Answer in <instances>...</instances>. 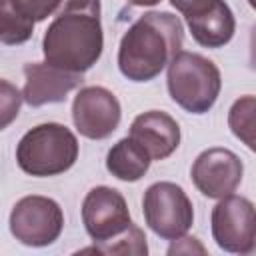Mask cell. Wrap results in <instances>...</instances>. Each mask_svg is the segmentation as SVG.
Wrapping results in <instances>:
<instances>
[{
	"label": "cell",
	"instance_id": "44dd1931",
	"mask_svg": "<svg viewBox=\"0 0 256 256\" xmlns=\"http://www.w3.org/2000/svg\"><path fill=\"white\" fill-rule=\"evenodd\" d=\"M194 2H198V0H170V4L178 10V12H184L188 6H192Z\"/></svg>",
	"mask_w": 256,
	"mask_h": 256
},
{
	"label": "cell",
	"instance_id": "ffe728a7",
	"mask_svg": "<svg viewBox=\"0 0 256 256\" xmlns=\"http://www.w3.org/2000/svg\"><path fill=\"white\" fill-rule=\"evenodd\" d=\"M182 238H184V242H186V246H180V244L176 242V244H172V246L168 248V254H174V252H176V254H178V252H192V250H198V252H204V246H200L196 238H190V236H186V234H184Z\"/></svg>",
	"mask_w": 256,
	"mask_h": 256
},
{
	"label": "cell",
	"instance_id": "ba28073f",
	"mask_svg": "<svg viewBox=\"0 0 256 256\" xmlns=\"http://www.w3.org/2000/svg\"><path fill=\"white\" fill-rule=\"evenodd\" d=\"M122 110L118 98L104 86L82 88L72 102V120L76 130L90 140L108 138L120 124Z\"/></svg>",
	"mask_w": 256,
	"mask_h": 256
},
{
	"label": "cell",
	"instance_id": "6da1fadb",
	"mask_svg": "<svg viewBox=\"0 0 256 256\" xmlns=\"http://www.w3.org/2000/svg\"><path fill=\"white\" fill-rule=\"evenodd\" d=\"M102 48L100 0H64L44 32L42 50L46 62L84 74L98 62Z\"/></svg>",
	"mask_w": 256,
	"mask_h": 256
},
{
	"label": "cell",
	"instance_id": "8992f818",
	"mask_svg": "<svg viewBox=\"0 0 256 256\" xmlns=\"http://www.w3.org/2000/svg\"><path fill=\"white\" fill-rule=\"evenodd\" d=\"M64 228V214L56 200L46 196H24L10 212V232L24 246L42 248L58 240Z\"/></svg>",
	"mask_w": 256,
	"mask_h": 256
},
{
	"label": "cell",
	"instance_id": "e0dca14e",
	"mask_svg": "<svg viewBox=\"0 0 256 256\" xmlns=\"http://www.w3.org/2000/svg\"><path fill=\"white\" fill-rule=\"evenodd\" d=\"M254 112L256 100L252 94L238 98L228 112V126L236 138H240L250 150H254Z\"/></svg>",
	"mask_w": 256,
	"mask_h": 256
},
{
	"label": "cell",
	"instance_id": "ac0fdd59",
	"mask_svg": "<svg viewBox=\"0 0 256 256\" xmlns=\"http://www.w3.org/2000/svg\"><path fill=\"white\" fill-rule=\"evenodd\" d=\"M20 106H22L20 90L12 82L0 78V130L8 128L18 118Z\"/></svg>",
	"mask_w": 256,
	"mask_h": 256
},
{
	"label": "cell",
	"instance_id": "5b68a950",
	"mask_svg": "<svg viewBox=\"0 0 256 256\" xmlns=\"http://www.w3.org/2000/svg\"><path fill=\"white\" fill-rule=\"evenodd\" d=\"M142 212L148 228L164 238L176 240L194 224V208L182 186L174 182H156L148 186L142 198Z\"/></svg>",
	"mask_w": 256,
	"mask_h": 256
},
{
	"label": "cell",
	"instance_id": "5bb4252c",
	"mask_svg": "<svg viewBox=\"0 0 256 256\" xmlns=\"http://www.w3.org/2000/svg\"><path fill=\"white\" fill-rule=\"evenodd\" d=\"M150 154L130 136L118 140L106 156V168L108 172L122 180V182H136L140 180L148 168H150Z\"/></svg>",
	"mask_w": 256,
	"mask_h": 256
},
{
	"label": "cell",
	"instance_id": "d6986e66",
	"mask_svg": "<svg viewBox=\"0 0 256 256\" xmlns=\"http://www.w3.org/2000/svg\"><path fill=\"white\" fill-rule=\"evenodd\" d=\"M16 10L30 22H42L48 16H52L64 0H12Z\"/></svg>",
	"mask_w": 256,
	"mask_h": 256
},
{
	"label": "cell",
	"instance_id": "30bf717a",
	"mask_svg": "<svg viewBox=\"0 0 256 256\" xmlns=\"http://www.w3.org/2000/svg\"><path fill=\"white\" fill-rule=\"evenodd\" d=\"M244 174L242 160L228 148H208L192 164L190 178L194 186L208 198H224L232 194Z\"/></svg>",
	"mask_w": 256,
	"mask_h": 256
},
{
	"label": "cell",
	"instance_id": "9c48e42d",
	"mask_svg": "<svg viewBox=\"0 0 256 256\" xmlns=\"http://www.w3.org/2000/svg\"><path fill=\"white\" fill-rule=\"evenodd\" d=\"M82 222L94 242H106L132 224L124 196L110 186H96L84 196Z\"/></svg>",
	"mask_w": 256,
	"mask_h": 256
},
{
	"label": "cell",
	"instance_id": "277c9868",
	"mask_svg": "<svg viewBox=\"0 0 256 256\" xmlns=\"http://www.w3.org/2000/svg\"><path fill=\"white\" fill-rule=\"evenodd\" d=\"M166 82L170 98L190 114L208 112L222 88L218 66L202 54L184 50L168 62Z\"/></svg>",
	"mask_w": 256,
	"mask_h": 256
},
{
	"label": "cell",
	"instance_id": "2e32d148",
	"mask_svg": "<svg viewBox=\"0 0 256 256\" xmlns=\"http://www.w3.org/2000/svg\"><path fill=\"white\" fill-rule=\"evenodd\" d=\"M82 252H96V254H132V256H146V236L136 226L130 224L122 234L106 240V242H94L92 248H84Z\"/></svg>",
	"mask_w": 256,
	"mask_h": 256
},
{
	"label": "cell",
	"instance_id": "3957f363",
	"mask_svg": "<svg viewBox=\"0 0 256 256\" xmlns=\"http://www.w3.org/2000/svg\"><path fill=\"white\" fill-rule=\"evenodd\" d=\"M78 160V140L70 128L58 122L38 124L16 146V162L30 176H56Z\"/></svg>",
	"mask_w": 256,
	"mask_h": 256
},
{
	"label": "cell",
	"instance_id": "7a4b0ae2",
	"mask_svg": "<svg viewBox=\"0 0 256 256\" xmlns=\"http://www.w3.org/2000/svg\"><path fill=\"white\" fill-rule=\"evenodd\" d=\"M184 40L182 22L170 12H146L122 36L118 46V68L132 82L156 78Z\"/></svg>",
	"mask_w": 256,
	"mask_h": 256
},
{
	"label": "cell",
	"instance_id": "7402d4cb",
	"mask_svg": "<svg viewBox=\"0 0 256 256\" xmlns=\"http://www.w3.org/2000/svg\"><path fill=\"white\" fill-rule=\"evenodd\" d=\"M130 4H134V6H154V4H158L160 0H128Z\"/></svg>",
	"mask_w": 256,
	"mask_h": 256
},
{
	"label": "cell",
	"instance_id": "8fae6325",
	"mask_svg": "<svg viewBox=\"0 0 256 256\" xmlns=\"http://www.w3.org/2000/svg\"><path fill=\"white\" fill-rule=\"evenodd\" d=\"M192 38L204 48H222L236 30V20L224 0H198L182 12Z\"/></svg>",
	"mask_w": 256,
	"mask_h": 256
},
{
	"label": "cell",
	"instance_id": "9a60e30c",
	"mask_svg": "<svg viewBox=\"0 0 256 256\" xmlns=\"http://www.w3.org/2000/svg\"><path fill=\"white\" fill-rule=\"evenodd\" d=\"M34 34V22L26 20L12 0H0V42L8 46L24 44Z\"/></svg>",
	"mask_w": 256,
	"mask_h": 256
},
{
	"label": "cell",
	"instance_id": "7c38bea8",
	"mask_svg": "<svg viewBox=\"0 0 256 256\" xmlns=\"http://www.w3.org/2000/svg\"><path fill=\"white\" fill-rule=\"evenodd\" d=\"M24 76L26 82L22 88V100L32 108L62 102L74 88L82 84V74L56 68L48 62L24 64Z\"/></svg>",
	"mask_w": 256,
	"mask_h": 256
},
{
	"label": "cell",
	"instance_id": "4fadbf2b",
	"mask_svg": "<svg viewBox=\"0 0 256 256\" xmlns=\"http://www.w3.org/2000/svg\"><path fill=\"white\" fill-rule=\"evenodd\" d=\"M130 138H134L152 160H164L180 144V126L170 114L162 110H148L134 118Z\"/></svg>",
	"mask_w": 256,
	"mask_h": 256
},
{
	"label": "cell",
	"instance_id": "52a82bcc",
	"mask_svg": "<svg viewBox=\"0 0 256 256\" xmlns=\"http://www.w3.org/2000/svg\"><path fill=\"white\" fill-rule=\"evenodd\" d=\"M212 238L232 254H252L256 246L254 204L244 196H224L212 208Z\"/></svg>",
	"mask_w": 256,
	"mask_h": 256
}]
</instances>
